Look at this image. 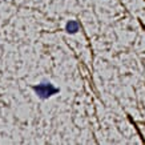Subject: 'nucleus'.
<instances>
[{"label":"nucleus","instance_id":"1","mask_svg":"<svg viewBox=\"0 0 145 145\" xmlns=\"http://www.w3.org/2000/svg\"><path fill=\"white\" fill-rule=\"evenodd\" d=\"M35 92L41 99H48V97H51L52 95H55L57 92V88L51 83H41L35 87Z\"/></svg>","mask_w":145,"mask_h":145},{"label":"nucleus","instance_id":"2","mask_svg":"<svg viewBox=\"0 0 145 145\" xmlns=\"http://www.w3.org/2000/svg\"><path fill=\"white\" fill-rule=\"evenodd\" d=\"M65 29L68 33H75V32L79 31V24H77V22H75V20H71V22L67 23Z\"/></svg>","mask_w":145,"mask_h":145}]
</instances>
